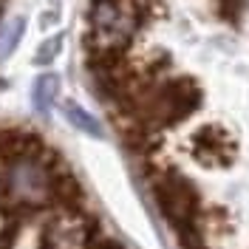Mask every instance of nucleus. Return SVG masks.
Listing matches in <instances>:
<instances>
[{
	"mask_svg": "<svg viewBox=\"0 0 249 249\" xmlns=\"http://www.w3.org/2000/svg\"><path fill=\"white\" fill-rule=\"evenodd\" d=\"M65 116H68V122L77 124L79 130H85V133H91V136H102V130H99L96 119L88 116V113L79 108V105H74V102H68V105H65Z\"/></svg>",
	"mask_w": 249,
	"mask_h": 249,
	"instance_id": "nucleus-8",
	"label": "nucleus"
},
{
	"mask_svg": "<svg viewBox=\"0 0 249 249\" xmlns=\"http://www.w3.org/2000/svg\"><path fill=\"white\" fill-rule=\"evenodd\" d=\"M62 48V37H51V40H46L43 46L37 48V54H34V62L37 65H48V62L54 60L57 54H60Z\"/></svg>",
	"mask_w": 249,
	"mask_h": 249,
	"instance_id": "nucleus-10",
	"label": "nucleus"
},
{
	"mask_svg": "<svg viewBox=\"0 0 249 249\" xmlns=\"http://www.w3.org/2000/svg\"><path fill=\"white\" fill-rule=\"evenodd\" d=\"M119 136H122L124 150L130 156H136V159H142V161H147L156 153L159 142H161L159 130H153L150 124H142V122H122L119 124Z\"/></svg>",
	"mask_w": 249,
	"mask_h": 249,
	"instance_id": "nucleus-5",
	"label": "nucleus"
},
{
	"mask_svg": "<svg viewBox=\"0 0 249 249\" xmlns=\"http://www.w3.org/2000/svg\"><path fill=\"white\" fill-rule=\"evenodd\" d=\"M150 184L161 215L167 218V224L176 232L196 227L201 221V190L196 187L193 178H187L178 170H159L156 176H150Z\"/></svg>",
	"mask_w": 249,
	"mask_h": 249,
	"instance_id": "nucleus-2",
	"label": "nucleus"
},
{
	"mask_svg": "<svg viewBox=\"0 0 249 249\" xmlns=\"http://www.w3.org/2000/svg\"><path fill=\"white\" fill-rule=\"evenodd\" d=\"M20 232H23V224H17V221H6V224L0 227V249H15Z\"/></svg>",
	"mask_w": 249,
	"mask_h": 249,
	"instance_id": "nucleus-11",
	"label": "nucleus"
},
{
	"mask_svg": "<svg viewBox=\"0 0 249 249\" xmlns=\"http://www.w3.org/2000/svg\"><path fill=\"white\" fill-rule=\"evenodd\" d=\"M20 37H23V17H12V20L6 23V29L0 31V62L15 51Z\"/></svg>",
	"mask_w": 249,
	"mask_h": 249,
	"instance_id": "nucleus-7",
	"label": "nucleus"
},
{
	"mask_svg": "<svg viewBox=\"0 0 249 249\" xmlns=\"http://www.w3.org/2000/svg\"><path fill=\"white\" fill-rule=\"evenodd\" d=\"M247 12V0H218V15L230 23H241V17Z\"/></svg>",
	"mask_w": 249,
	"mask_h": 249,
	"instance_id": "nucleus-9",
	"label": "nucleus"
},
{
	"mask_svg": "<svg viewBox=\"0 0 249 249\" xmlns=\"http://www.w3.org/2000/svg\"><path fill=\"white\" fill-rule=\"evenodd\" d=\"M46 201L48 207H57L62 215L82 218V213H85V187L79 184V178L68 167L57 173H48Z\"/></svg>",
	"mask_w": 249,
	"mask_h": 249,
	"instance_id": "nucleus-4",
	"label": "nucleus"
},
{
	"mask_svg": "<svg viewBox=\"0 0 249 249\" xmlns=\"http://www.w3.org/2000/svg\"><path fill=\"white\" fill-rule=\"evenodd\" d=\"M190 153L201 167L224 170V167H230L235 161L238 142L224 124H201L190 136Z\"/></svg>",
	"mask_w": 249,
	"mask_h": 249,
	"instance_id": "nucleus-3",
	"label": "nucleus"
},
{
	"mask_svg": "<svg viewBox=\"0 0 249 249\" xmlns=\"http://www.w3.org/2000/svg\"><path fill=\"white\" fill-rule=\"evenodd\" d=\"M31 99H34V108L37 110H48L51 108V102L57 99V77H54V74H43V77L34 82Z\"/></svg>",
	"mask_w": 249,
	"mask_h": 249,
	"instance_id": "nucleus-6",
	"label": "nucleus"
},
{
	"mask_svg": "<svg viewBox=\"0 0 249 249\" xmlns=\"http://www.w3.org/2000/svg\"><path fill=\"white\" fill-rule=\"evenodd\" d=\"M85 249H124L119 241H113V238H105V235H99V238H93L91 244H85Z\"/></svg>",
	"mask_w": 249,
	"mask_h": 249,
	"instance_id": "nucleus-12",
	"label": "nucleus"
},
{
	"mask_svg": "<svg viewBox=\"0 0 249 249\" xmlns=\"http://www.w3.org/2000/svg\"><path fill=\"white\" fill-rule=\"evenodd\" d=\"M204 93L190 77L161 79L159 85H147L133 96V108L127 122L150 124L153 130H167L181 124L187 116H193L201 105ZM122 124V122H119Z\"/></svg>",
	"mask_w": 249,
	"mask_h": 249,
	"instance_id": "nucleus-1",
	"label": "nucleus"
}]
</instances>
